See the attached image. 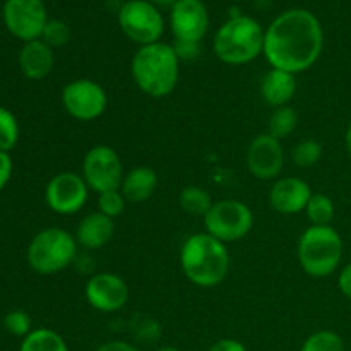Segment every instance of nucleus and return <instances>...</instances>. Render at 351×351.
I'll return each mask as SVG.
<instances>
[{
	"label": "nucleus",
	"instance_id": "33",
	"mask_svg": "<svg viewBox=\"0 0 351 351\" xmlns=\"http://www.w3.org/2000/svg\"><path fill=\"white\" fill-rule=\"evenodd\" d=\"M208 351H247V348L243 346V343L239 341V339L223 338L218 339Z\"/></svg>",
	"mask_w": 351,
	"mask_h": 351
},
{
	"label": "nucleus",
	"instance_id": "5",
	"mask_svg": "<svg viewBox=\"0 0 351 351\" xmlns=\"http://www.w3.org/2000/svg\"><path fill=\"white\" fill-rule=\"evenodd\" d=\"M343 257V240L329 226H308L298 240V261L308 276L326 278L336 271Z\"/></svg>",
	"mask_w": 351,
	"mask_h": 351
},
{
	"label": "nucleus",
	"instance_id": "24",
	"mask_svg": "<svg viewBox=\"0 0 351 351\" xmlns=\"http://www.w3.org/2000/svg\"><path fill=\"white\" fill-rule=\"evenodd\" d=\"M305 213L312 226H329V223L335 218V204L328 195L312 194Z\"/></svg>",
	"mask_w": 351,
	"mask_h": 351
},
{
	"label": "nucleus",
	"instance_id": "2",
	"mask_svg": "<svg viewBox=\"0 0 351 351\" xmlns=\"http://www.w3.org/2000/svg\"><path fill=\"white\" fill-rule=\"evenodd\" d=\"M130 72L141 91L151 98H165L177 88L180 60L171 45L158 41L136 51Z\"/></svg>",
	"mask_w": 351,
	"mask_h": 351
},
{
	"label": "nucleus",
	"instance_id": "37",
	"mask_svg": "<svg viewBox=\"0 0 351 351\" xmlns=\"http://www.w3.org/2000/svg\"><path fill=\"white\" fill-rule=\"evenodd\" d=\"M346 149H348L351 156V123L348 125V130H346Z\"/></svg>",
	"mask_w": 351,
	"mask_h": 351
},
{
	"label": "nucleus",
	"instance_id": "10",
	"mask_svg": "<svg viewBox=\"0 0 351 351\" xmlns=\"http://www.w3.org/2000/svg\"><path fill=\"white\" fill-rule=\"evenodd\" d=\"M62 105L65 112L75 120L91 122L101 117L108 106L103 86L91 79H75L62 89Z\"/></svg>",
	"mask_w": 351,
	"mask_h": 351
},
{
	"label": "nucleus",
	"instance_id": "16",
	"mask_svg": "<svg viewBox=\"0 0 351 351\" xmlns=\"http://www.w3.org/2000/svg\"><path fill=\"white\" fill-rule=\"evenodd\" d=\"M312 197V191L307 182L297 177H285L274 182L269 192V202L274 211L281 215H297L305 211L308 201Z\"/></svg>",
	"mask_w": 351,
	"mask_h": 351
},
{
	"label": "nucleus",
	"instance_id": "30",
	"mask_svg": "<svg viewBox=\"0 0 351 351\" xmlns=\"http://www.w3.org/2000/svg\"><path fill=\"white\" fill-rule=\"evenodd\" d=\"M3 326L14 336H24L26 338L31 332V319L24 311L9 312L3 319Z\"/></svg>",
	"mask_w": 351,
	"mask_h": 351
},
{
	"label": "nucleus",
	"instance_id": "32",
	"mask_svg": "<svg viewBox=\"0 0 351 351\" xmlns=\"http://www.w3.org/2000/svg\"><path fill=\"white\" fill-rule=\"evenodd\" d=\"M12 175V160H10L9 153L0 151V191L7 185Z\"/></svg>",
	"mask_w": 351,
	"mask_h": 351
},
{
	"label": "nucleus",
	"instance_id": "3",
	"mask_svg": "<svg viewBox=\"0 0 351 351\" xmlns=\"http://www.w3.org/2000/svg\"><path fill=\"white\" fill-rule=\"evenodd\" d=\"M180 266L195 287L213 288L221 283L230 271V252L226 243L209 233H195L180 249Z\"/></svg>",
	"mask_w": 351,
	"mask_h": 351
},
{
	"label": "nucleus",
	"instance_id": "8",
	"mask_svg": "<svg viewBox=\"0 0 351 351\" xmlns=\"http://www.w3.org/2000/svg\"><path fill=\"white\" fill-rule=\"evenodd\" d=\"M119 24L127 38L141 47L158 43L165 21L160 9L147 0H129L119 10Z\"/></svg>",
	"mask_w": 351,
	"mask_h": 351
},
{
	"label": "nucleus",
	"instance_id": "4",
	"mask_svg": "<svg viewBox=\"0 0 351 351\" xmlns=\"http://www.w3.org/2000/svg\"><path fill=\"white\" fill-rule=\"evenodd\" d=\"M213 48L223 64H249L263 53L264 29L254 17L232 16L215 34Z\"/></svg>",
	"mask_w": 351,
	"mask_h": 351
},
{
	"label": "nucleus",
	"instance_id": "19",
	"mask_svg": "<svg viewBox=\"0 0 351 351\" xmlns=\"http://www.w3.org/2000/svg\"><path fill=\"white\" fill-rule=\"evenodd\" d=\"M297 93V79L295 74L280 69H271L261 81V95L269 106L280 108L287 106Z\"/></svg>",
	"mask_w": 351,
	"mask_h": 351
},
{
	"label": "nucleus",
	"instance_id": "23",
	"mask_svg": "<svg viewBox=\"0 0 351 351\" xmlns=\"http://www.w3.org/2000/svg\"><path fill=\"white\" fill-rule=\"evenodd\" d=\"M298 125V113L291 106H280L273 112L267 122V134L281 141L290 136Z\"/></svg>",
	"mask_w": 351,
	"mask_h": 351
},
{
	"label": "nucleus",
	"instance_id": "27",
	"mask_svg": "<svg viewBox=\"0 0 351 351\" xmlns=\"http://www.w3.org/2000/svg\"><path fill=\"white\" fill-rule=\"evenodd\" d=\"M19 139V125L12 113L0 106V151L9 153Z\"/></svg>",
	"mask_w": 351,
	"mask_h": 351
},
{
	"label": "nucleus",
	"instance_id": "25",
	"mask_svg": "<svg viewBox=\"0 0 351 351\" xmlns=\"http://www.w3.org/2000/svg\"><path fill=\"white\" fill-rule=\"evenodd\" d=\"M300 351H345V343L336 332L317 331L305 339Z\"/></svg>",
	"mask_w": 351,
	"mask_h": 351
},
{
	"label": "nucleus",
	"instance_id": "21",
	"mask_svg": "<svg viewBox=\"0 0 351 351\" xmlns=\"http://www.w3.org/2000/svg\"><path fill=\"white\" fill-rule=\"evenodd\" d=\"M178 202H180V208L184 209L187 215L191 216H202L204 218L209 213L211 206L215 204L211 199V195L208 194V191L197 185H189L178 195Z\"/></svg>",
	"mask_w": 351,
	"mask_h": 351
},
{
	"label": "nucleus",
	"instance_id": "26",
	"mask_svg": "<svg viewBox=\"0 0 351 351\" xmlns=\"http://www.w3.org/2000/svg\"><path fill=\"white\" fill-rule=\"evenodd\" d=\"M293 163L300 168H311L319 163L322 158V146L314 139H305L295 146L293 153Z\"/></svg>",
	"mask_w": 351,
	"mask_h": 351
},
{
	"label": "nucleus",
	"instance_id": "13",
	"mask_svg": "<svg viewBox=\"0 0 351 351\" xmlns=\"http://www.w3.org/2000/svg\"><path fill=\"white\" fill-rule=\"evenodd\" d=\"M170 26L180 41L199 43L209 27V14L202 0H177L170 7Z\"/></svg>",
	"mask_w": 351,
	"mask_h": 351
},
{
	"label": "nucleus",
	"instance_id": "7",
	"mask_svg": "<svg viewBox=\"0 0 351 351\" xmlns=\"http://www.w3.org/2000/svg\"><path fill=\"white\" fill-rule=\"evenodd\" d=\"M206 233L228 243L242 240L254 226V215L247 204L237 199H223L215 202L204 216Z\"/></svg>",
	"mask_w": 351,
	"mask_h": 351
},
{
	"label": "nucleus",
	"instance_id": "38",
	"mask_svg": "<svg viewBox=\"0 0 351 351\" xmlns=\"http://www.w3.org/2000/svg\"><path fill=\"white\" fill-rule=\"evenodd\" d=\"M154 351H180V350L173 348V346H161V348H158V350H154Z\"/></svg>",
	"mask_w": 351,
	"mask_h": 351
},
{
	"label": "nucleus",
	"instance_id": "29",
	"mask_svg": "<svg viewBox=\"0 0 351 351\" xmlns=\"http://www.w3.org/2000/svg\"><path fill=\"white\" fill-rule=\"evenodd\" d=\"M125 202L127 201L120 189L119 191L103 192V194H98V211L112 219L119 218L125 209Z\"/></svg>",
	"mask_w": 351,
	"mask_h": 351
},
{
	"label": "nucleus",
	"instance_id": "28",
	"mask_svg": "<svg viewBox=\"0 0 351 351\" xmlns=\"http://www.w3.org/2000/svg\"><path fill=\"white\" fill-rule=\"evenodd\" d=\"M40 40H43L45 43L51 48L64 47V45H67L69 40H71V29H69V26L64 21L48 19Z\"/></svg>",
	"mask_w": 351,
	"mask_h": 351
},
{
	"label": "nucleus",
	"instance_id": "1",
	"mask_svg": "<svg viewBox=\"0 0 351 351\" xmlns=\"http://www.w3.org/2000/svg\"><path fill=\"white\" fill-rule=\"evenodd\" d=\"M324 33L317 17L305 9L281 12L264 31V50L273 69L298 74L317 62Z\"/></svg>",
	"mask_w": 351,
	"mask_h": 351
},
{
	"label": "nucleus",
	"instance_id": "9",
	"mask_svg": "<svg viewBox=\"0 0 351 351\" xmlns=\"http://www.w3.org/2000/svg\"><path fill=\"white\" fill-rule=\"evenodd\" d=\"M123 177L125 173H123L122 160L115 149L99 144L86 153L82 161V178L88 184L89 191H95L96 194L119 191Z\"/></svg>",
	"mask_w": 351,
	"mask_h": 351
},
{
	"label": "nucleus",
	"instance_id": "14",
	"mask_svg": "<svg viewBox=\"0 0 351 351\" xmlns=\"http://www.w3.org/2000/svg\"><path fill=\"white\" fill-rule=\"evenodd\" d=\"M88 304L98 312H117L129 300V287L115 273L93 274L86 283Z\"/></svg>",
	"mask_w": 351,
	"mask_h": 351
},
{
	"label": "nucleus",
	"instance_id": "22",
	"mask_svg": "<svg viewBox=\"0 0 351 351\" xmlns=\"http://www.w3.org/2000/svg\"><path fill=\"white\" fill-rule=\"evenodd\" d=\"M19 351H69L64 338L51 329H34L24 338Z\"/></svg>",
	"mask_w": 351,
	"mask_h": 351
},
{
	"label": "nucleus",
	"instance_id": "15",
	"mask_svg": "<svg viewBox=\"0 0 351 351\" xmlns=\"http://www.w3.org/2000/svg\"><path fill=\"white\" fill-rule=\"evenodd\" d=\"M285 153L281 141L274 139L269 134H261L247 149V167L249 171L259 180H271L283 170Z\"/></svg>",
	"mask_w": 351,
	"mask_h": 351
},
{
	"label": "nucleus",
	"instance_id": "35",
	"mask_svg": "<svg viewBox=\"0 0 351 351\" xmlns=\"http://www.w3.org/2000/svg\"><path fill=\"white\" fill-rule=\"evenodd\" d=\"M338 285H339V290H341V293L351 300V264H348V266L341 271Z\"/></svg>",
	"mask_w": 351,
	"mask_h": 351
},
{
	"label": "nucleus",
	"instance_id": "17",
	"mask_svg": "<svg viewBox=\"0 0 351 351\" xmlns=\"http://www.w3.org/2000/svg\"><path fill=\"white\" fill-rule=\"evenodd\" d=\"M113 232H115L113 219L96 211L81 219L75 232V240L77 245L84 250H99L112 240Z\"/></svg>",
	"mask_w": 351,
	"mask_h": 351
},
{
	"label": "nucleus",
	"instance_id": "31",
	"mask_svg": "<svg viewBox=\"0 0 351 351\" xmlns=\"http://www.w3.org/2000/svg\"><path fill=\"white\" fill-rule=\"evenodd\" d=\"M173 50L175 53H177L178 60H194L199 55V43L177 40L173 45Z\"/></svg>",
	"mask_w": 351,
	"mask_h": 351
},
{
	"label": "nucleus",
	"instance_id": "36",
	"mask_svg": "<svg viewBox=\"0 0 351 351\" xmlns=\"http://www.w3.org/2000/svg\"><path fill=\"white\" fill-rule=\"evenodd\" d=\"M147 2L154 3V5H165V7H171L177 0H147Z\"/></svg>",
	"mask_w": 351,
	"mask_h": 351
},
{
	"label": "nucleus",
	"instance_id": "6",
	"mask_svg": "<svg viewBox=\"0 0 351 351\" xmlns=\"http://www.w3.org/2000/svg\"><path fill=\"white\" fill-rule=\"evenodd\" d=\"M27 263L38 274H57L77 257V240L64 228H45L27 247Z\"/></svg>",
	"mask_w": 351,
	"mask_h": 351
},
{
	"label": "nucleus",
	"instance_id": "20",
	"mask_svg": "<svg viewBox=\"0 0 351 351\" xmlns=\"http://www.w3.org/2000/svg\"><path fill=\"white\" fill-rule=\"evenodd\" d=\"M156 187V171L151 170L149 167H137L132 168L129 173H125L122 185H120V192L123 194L125 201L139 204V202L147 201L154 194Z\"/></svg>",
	"mask_w": 351,
	"mask_h": 351
},
{
	"label": "nucleus",
	"instance_id": "12",
	"mask_svg": "<svg viewBox=\"0 0 351 351\" xmlns=\"http://www.w3.org/2000/svg\"><path fill=\"white\" fill-rule=\"evenodd\" d=\"M88 194L89 187L82 175L62 171L48 182L45 199L51 211L58 215H74L84 208Z\"/></svg>",
	"mask_w": 351,
	"mask_h": 351
},
{
	"label": "nucleus",
	"instance_id": "18",
	"mask_svg": "<svg viewBox=\"0 0 351 351\" xmlns=\"http://www.w3.org/2000/svg\"><path fill=\"white\" fill-rule=\"evenodd\" d=\"M55 64L53 50L43 40H33L24 43L19 51V69L27 79L40 81L47 77Z\"/></svg>",
	"mask_w": 351,
	"mask_h": 351
},
{
	"label": "nucleus",
	"instance_id": "34",
	"mask_svg": "<svg viewBox=\"0 0 351 351\" xmlns=\"http://www.w3.org/2000/svg\"><path fill=\"white\" fill-rule=\"evenodd\" d=\"M96 351H139V350L127 341H119V339H113V341H106V343H103V345H99Z\"/></svg>",
	"mask_w": 351,
	"mask_h": 351
},
{
	"label": "nucleus",
	"instance_id": "11",
	"mask_svg": "<svg viewBox=\"0 0 351 351\" xmlns=\"http://www.w3.org/2000/svg\"><path fill=\"white\" fill-rule=\"evenodd\" d=\"M3 21L14 36L27 43L43 34L48 23L47 9L41 0H5Z\"/></svg>",
	"mask_w": 351,
	"mask_h": 351
}]
</instances>
